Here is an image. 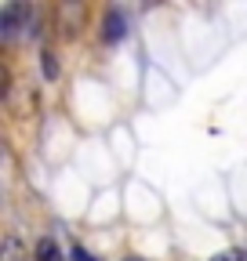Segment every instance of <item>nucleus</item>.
I'll return each instance as SVG.
<instances>
[{
    "instance_id": "obj_10",
    "label": "nucleus",
    "mask_w": 247,
    "mask_h": 261,
    "mask_svg": "<svg viewBox=\"0 0 247 261\" xmlns=\"http://www.w3.org/2000/svg\"><path fill=\"white\" fill-rule=\"evenodd\" d=\"M124 261H142V257H124Z\"/></svg>"
},
{
    "instance_id": "obj_6",
    "label": "nucleus",
    "mask_w": 247,
    "mask_h": 261,
    "mask_svg": "<svg viewBox=\"0 0 247 261\" xmlns=\"http://www.w3.org/2000/svg\"><path fill=\"white\" fill-rule=\"evenodd\" d=\"M40 65H44V76H47V80H58V76H62V62H58L55 51H44V55H40Z\"/></svg>"
},
{
    "instance_id": "obj_3",
    "label": "nucleus",
    "mask_w": 247,
    "mask_h": 261,
    "mask_svg": "<svg viewBox=\"0 0 247 261\" xmlns=\"http://www.w3.org/2000/svg\"><path fill=\"white\" fill-rule=\"evenodd\" d=\"M55 22H58V29L66 33V37H77V33L84 29V22H87V8L84 4H58Z\"/></svg>"
},
{
    "instance_id": "obj_4",
    "label": "nucleus",
    "mask_w": 247,
    "mask_h": 261,
    "mask_svg": "<svg viewBox=\"0 0 247 261\" xmlns=\"http://www.w3.org/2000/svg\"><path fill=\"white\" fill-rule=\"evenodd\" d=\"M124 37H128V18H124V11L109 8V11H106V22H102V40H106V44H116V40H124Z\"/></svg>"
},
{
    "instance_id": "obj_2",
    "label": "nucleus",
    "mask_w": 247,
    "mask_h": 261,
    "mask_svg": "<svg viewBox=\"0 0 247 261\" xmlns=\"http://www.w3.org/2000/svg\"><path fill=\"white\" fill-rule=\"evenodd\" d=\"M4 106H8V113H11L15 120H29V116L37 113V106H40L37 87H33V84H26V80L11 84L8 94H4Z\"/></svg>"
},
{
    "instance_id": "obj_9",
    "label": "nucleus",
    "mask_w": 247,
    "mask_h": 261,
    "mask_svg": "<svg viewBox=\"0 0 247 261\" xmlns=\"http://www.w3.org/2000/svg\"><path fill=\"white\" fill-rule=\"evenodd\" d=\"M73 261H98L95 254H87L84 247H73Z\"/></svg>"
},
{
    "instance_id": "obj_8",
    "label": "nucleus",
    "mask_w": 247,
    "mask_h": 261,
    "mask_svg": "<svg viewBox=\"0 0 247 261\" xmlns=\"http://www.w3.org/2000/svg\"><path fill=\"white\" fill-rule=\"evenodd\" d=\"M211 261H247V250H240V247H233V250H218Z\"/></svg>"
},
{
    "instance_id": "obj_1",
    "label": "nucleus",
    "mask_w": 247,
    "mask_h": 261,
    "mask_svg": "<svg viewBox=\"0 0 247 261\" xmlns=\"http://www.w3.org/2000/svg\"><path fill=\"white\" fill-rule=\"evenodd\" d=\"M18 33H37L33 29V11H29V4H18V0H11V4L0 8V40L11 44Z\"/></svg>"
},
{
    "instance_id": "obj_7",
    "label": "nucleus",
    "mask_w": 247,
    "mask_h": 261,
    "mask_svg": "<svg viewBox=\"0 0 247 261\" xmlns=\"http://www.w3.org/2000/svg\"><path fill=\"white\" fill-rule=\"evenodd\" d=\"M0 261H22V243L15 236H4V247H0Z\"/></svg>"
},
{
    "instance_id": "obj_5",
    "label": "nucleus",
    "mask_w": 247,
    "mask_h": 261,
    "mask_svg": "<svg viewBox=\"0 0 247 261\" xmlns=\"http://www.w3.org/2000/svg\"><path fill=\"white\" fill-rule=\"evenodd\" d=\"M33 257H37V261H62V254H58V243H55L51 236H44V240L37 243Z\"/></svg>"
}]
</instances>
